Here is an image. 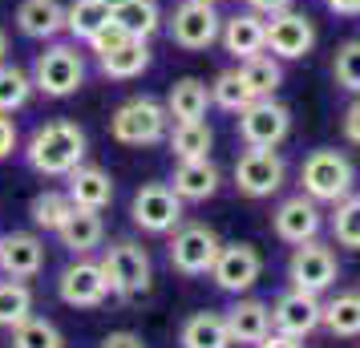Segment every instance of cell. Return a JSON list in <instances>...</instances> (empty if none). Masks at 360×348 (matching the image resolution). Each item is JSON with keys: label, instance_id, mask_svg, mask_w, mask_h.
I'll use <instances>...</instances> for the list:
<instances>
[{"label": "cell", "instance_id": "d4e9b609", "mask_svg": "<svg viewBox=\"0 0 360 348\" xmlns=\"http://www.w3.org/2000/svg\"><path fill=\"white\" fill-rule=\"evenodd\" d=\"M98 65H101V73H105L110 82H134V77H142V73L150 69V45L130 37L122 49L98 57Z\"/></svg>", "mask_w": 360, "mask_h": 348}, {"label": "cell", "instance_id": "52a82bcc", "mask_svg": "<svg viewBox=\"0 0 360 348\" xmlns=\"http://www.w3.org/2000/svg\"><path fill=\"white\" fill-rule=\"evenodd\" d=\"M166 33L186 53L211 49L214 41H219V33H223L219 4H207V0H182V4H174V13L166 20Z\"/></svg>", "mask_w": 360, "mask_h": 348}, {"label": "cell", "instance_id": "f35d334b", "mask_svg": "<svg viewBox=\"0 0 360 348\" xmlns=\"http://www.w3.org/2000/svg\"><path fill=\"white\" fill-rule=\"evenodd\" d=\"M126 41H130V33L122 29V20H117V17H110V20H105V25L98 29V33H94L89 41H85V45H89V53H94V57H105V53L122 49Z\"/></svg>", "mask_w": 360, "mask_h": 348}, {"label": "cell", "instance_id": "7402d4cb", "mask_svg": "<svg viewBox=\"0 0 360 348\" xmlns=\"http://www.w3.org/2000/svg\"><path fill=\"white\" fill-rule=\"evenodd\" d=\"M17 29L29 41H57L65 33V4L61 0H20Z\"/></svg>", "mask_w": 360, "mask_h": 348}, {"label": "cell", "instance_id": "4fadbf2b", "mask_svg": "<svg viewBox=\"0 0 360 348\" xmlns=\"http://www.w3.org/2000/svg\"><path fill=\"white\" fill-rule=\"evenodd\" d=\"M316 49V25L300 8L267 17V53L276 61H304Z\"/></svg>", "mask_w": 360, "mask_h": 348}, {"label": "cell", "instance_id": "d6a6232c", "mask_svg": "<svg viewBox=\"0 0 360 348\" xmlns=\"http://www.w3.org/2000/svg\"><path fill=\"white\" fill-rule=\"evenodd\" d=\"M33 316V288L25 280H0V328H17Z\"/></svg>", "mask_w": 360, "mask_h": 348}, {"label": "cell", "instance_id": "8992f818", "mask_svg": "<svg viewBox=\"0 0 360 348\" xmlns=\"http://www.w3.org/2000/svg\"><path fill=\"white\" fill-rule=\"evenodd\" d=\"M219 247H223V239L214 235V227L207 223H182L179 231H170V267L186 276V280H195V276H211L214 259H219Z\"/></svg>", "mask_w": 360, "mask_h": 348}, {"label": "cell", "instance_id": "9a60e30c", "mask_svg": "<svg viewBox=\"0 0 360 348\" xmlns=\"http://www.w3.org/2000/svg\"><path fill=\"white\" fill-rule=\"evenodd\" d=\"M324 320V299L311 296V292H300V288H288L283 296L271 304V328L283 332V336H311Z\"/></svg>", "mask_w": 360, "mask_h": 348}, {"label": "cell", "instance_id": "e575fe53", "mask_svg": "<svg viewBox=\"0 0 360 348\" xmlns=\"http://www.w3.org/2000/svg\"><path fill=\"white\" fill-rule=\"evenodd\" d=\"M211 101L219 105V110H227V114H239L247 101H255V94L247 89L243 73H239V65H235V69H223V73L211 82Z\"/></svg>", "mask_w": 360, "mask_h": 348}, {"label": "cell", "instance_id": "6da1fadb", "mask_svg": "<svg viewBox=\"0 0 360 348\" xmlns=\"http://www.w3.org/2000/svg\"><path fill=\"white\" fill-rule=\"evenodd\" d=\"M85 150H89V138H85L82 126L69 122V117H53V122H45L29 134L25 162L41 179H65L85 162Z\"/></svg>", "mask_w": 360, "mask_h": 348}, {"label": "cell", "instance_id": "9c48e42d", "mask_svg": "<svg viewBox=\"0 0 360 348\" xmlns=\"http://www.w3.org/2000/svg\"><path fill=\"white\" fill-rule=\"evenodd\" d=\"M235 186H239V195L247 199H271L283 179H288V162H283V154L279 150H267V146H247L239 158H235Z\"/></svg>", "mask_w": 360, "mask_h": 348}, {"label": "cell", "instance_id": "83f0119b", "mask_svg": "<svg viewBox=\"0 0 360 348\" xmlns=\"http://www.w3.org/2000/svg\"><path fill=\"white\" fill-rule=\"evenodd\" d=\"M320 328H328L332 336H340V340L360 336V292H336V296L324 304Z\"/></svg>", "mask_w": 360, "mask_h": 348}, {"label": "cell", "instance_id": "7bdbcfd3", "mask_svg": "<svg viewBox=\"0 0 360 348\" xmlns=\"http://www.w3.org/2000/svg\"><path fill=\"white\" fill-rule=\"evenodd\" d=\"M295 0H247V8L251 13H259V17H276V13H288Z\"/></svg>", "mask_w": 360, "mask_h": 348}, {"label": "cell", "instance_id": "8fae6325", "mask_svg": "<svg viewBox=\"0 0 360 348\" xmlns=\"http://www.w3.org/2000/svg\"><path fill=\"white\" fill-rule=\"evenodd\" d=\"M130 219L146 235H170L182 227V199L170 191V183H146L130 202Z\"/></svg>", "mask_w": 360, "mask_h": 348}, {"label": "cell", "instance_id": "7dc6e473", "mask_svg": "<svg viewBox=\"0 0 360 348\" xmlns=\"http://www.w3.org/2000/svg\"><path fill=\"white\" fill-rule=\"evenodd\" d=\"M101 4H105L110 13H117V8H122V4H130V0H101Z\"/></svg>", "mask_w": 360, "mask_h": 348}, {"label": "cell", "instance_id": "60d3db41", "mask_svg": "<svg viewBox=\"0 0 360 348\" xmlns=\"http://www.w3.org/2000/svg\"><path fill=\"white\" fill-rule=\"evenodd\" d=\"M344 138H348V142H352V146H360V98L352 101V105H348V110H344Z\"/></svg>", "mask_w": 360, "mask_h": 348}, {"label": "cell", "instance_id": "836d02e7", "mask_svg": "<svg viewBox=\"0 0 360 348\" xmlns=\"http://www.w3.org/2000/svg\"><path fill=\"white\" fill-rule=\"evenodd\" d=\"M336 211L328 219V227H332V239L340 243V247H352L360 251V195H344L340 202H332Z\"/></svg>", "mask_w": 360, "mask_h": 348}, {"label": "cell", "instance_id": "d6986e66", "mask_svg": "<svg viewBox=\"0 0 360 348\" xmlns=\"http://www.w3.org/2000/svg\"><path fill=\"white\" fill-rule=\"evenodd\" d=\"M69 186L65 195L73 199V207L82 211H105L114 202V174L105 166H94V162H82L73 174H65Z\"/></svg>", "mask_w": 360, "mask_h": 348}, {"label": "cell", "instance_id": "c3c4849f", "mask_svg": "<svg viewBox=\"0 0 360 348\" xmlns=\"http://www.w3.org/2000/svg\"><path fill=\"white\" fill-rule=\"evenodd\" d=\"M207 4H223V0H207Z\"/></svg>", "mask_w": 360, "mask_h": 348}, {"label": "cell", "instance_id": "f546056e", "mask_svg": "<svg viewBox=\"0 0 360 348\" xmlns=\"http://www.w3.org/2000/svg\"><path fill=\"white\" fill-rule=\"evenodd\" d=\"M110 17H114V13H110L101 0H73V4H65V33L85 45Z\"/></svg>", "mask_w": 360, "mask_h": 348}, {"label": "cell", "instance_id": "277c9868", "mask_svg": "<svg viewBox=\"0 0 360 348\" xmlns=\"http://www.w3.org/2000/svg\"><path fill=\"white\" fill-rule=\"evenodd\" d=\"M98 264H101V271H105V283H110L114 296L138 299V296L150 292L154 267H150V251L142 247L138 239H114Z\"/></svg>", "mask_w": 360, "mask_h": 348}, {"label": "cell", "instance_id": "2e32d148", "mask_svg": "<svg viewBox=\"0 0 360 348\" xmlns=\"http://www.w3.org/2000/svg\"><path fill=\"white\" fill-rule=\"evenodd\" d=\"M271 227H276V235L283 239V243H308V239H316L320 235V227H324V215H320V202L308 199L304 191L300 195H292V199H283L276 207V215H271Z\"/></svg>", "mask_w": 360, "mask_h": 348}, {"label": "cell", "instance_id": "d590c367", "mask_svg": "<svg viewBox=\"0 0 360 348\" xmlns=\"http://www.w3.org/2000/svg\"><path fill=\"white\" fill-rule=\"evenodd\" d=\"M69 211H73V199H69L65 191H41L29 202V219H33L41 231H57L69 219Z\"/></svg>", "mask_w": 360, "mask_h": 348}, {"label": "cell", "instance_id": "4dcf8cb0", "mask_svg": "<svg viewBox=\"0 0 360 348\" xmlns=\"http://www.w3.org/2000/svg\"><path fill=\"white\" fill-rule=\"evenodd\" d=\"M122 20V29L134 37V41H150V37L162 29V8H158V0H130V4H122L114 13Z\"/></svg>", "mask_w": 360, "mask_h": 348}, {"label": "cell", "instance_id": "30bf717a", "mask_svg": "<svg viewBox=\"0 0 360 348\" xmlns=\"http://www.w3.org/2000/svg\"><path fill=\"white\" fill-rule=\"evenodd\" d=\"M288 280L300 292H311V296H324L332 283L340 280V259L336 251L320 243V239H308V243H295L292 259H288Z\"/></svg>", "mask_w": 360, "mask_h": 348}, {"label": "cell", "instance_id": "b9f144b4", "mask_svg": "<svg viewBox=\"0 0 360 348\" xmlns=\"http://www.w3.org/2000/svg\"><path fill=\"white\" fill-rule=\"evenodd\" d=\"M101 348H146V340H142L138 332H110V336L101 340Z\"/></svg>", "mask_w": 360, "mask_h": 348}, {"label": "cell", "instance_id": "bcb514c9", "mask_svg": "<svg viewBox=\"0 0 360 348\" xmlns=\"http://www.w3.org/2000/svg\"><path fill=\"white\" fill-rule=\"evenodd\" d=\"M0 61H8V33L0 29Z\"/></svg>", "mask_w": 360, "mask_h": 348}, {"label": "cell", "instance_id": "f6af8a7d", "mask_svg": "<svg viewBox=\"0 0 360 348\" xmlns=\"http://www.w3.org/2000/svg\"><path fill=\"white\" fill-rule=\"evenodd\" d=\"M324 4L336 17H360V0H324Z\"/></svg>", "mask_w": 360, "mask_h": 348}, {"label": "cell", "instance_id": "5b68a950", "mask_svg": "<svg viewBox=\"0 0 360 348\" xmlns=\"http://www.w3.org/2000/svg\"><path fill=\"white\" fill-rule=\"evenodd\" d=\"M352 183H356V166L340 150H311L300 166V186L316 202H340L344 195H352Z\"/></svg>", "mask_w": 360, "mask_h": 348}, {"label": "cell", "instance_id": "3957f363", "mask_svg": "<svg viewBox=\"0 0 360 348\" xmlns=\"http://www.w3.org/2000/svg\"><path fill=\"white\" fill-rule=\"evenodd\" d=\"M170 134V114L154 98H130L110 114V138L122 146H158Z\"/></svg>", "mask_w": 360, "mask_h": 348}, {"label": "cell", "instance_id": "5bb4252c", "mask_svg": "<svg viewBox=\"0 0 360 348\" xmlns=\"http://www.w3.org/2000/svg\"><path fill=\"white\" fill-rule=\"evenodd\" d=\"M57 296H61V304H69V308H101V304L110 299V283H105L101 264H94L89 255H77V259L61 271Z\"/></svg>", "mask_w": 360, "mask_h": 348}, {"label": "cell", "instance_id": "ffe728a7", "mask_svg": "<svg viewBox=\"0 0 360 348\" xmlns=\"http://www.w3.org/2000/svg\"><path fill=\"white\" fill-rule=\"evenodd\" d=\"M227 332H231V344H259L263 336L271 332V304H263V299H251V296H239L231 304L227 312Z\"/></svg>", "mask_w": 360, "mask_h": 348}, {"label": "cell", "instance_id": "f1b7e54d", "mask_svg": "<svg viewBox=\"0 0 360 348\" xmlns=\"http://www.w3.org/2000/svg\"><path fill=\"white\" fill-rule=\"evenodd\" d=\"M239 73L255 98H276V89L283 85V61H276L271 53H255V57L239 61Z\"/></svg>", "mask_w": 360, "mask_h": 348}, {"label": "cell", "instance_id": "44dd1931", "mask_svg": "<svg viewBox=\"0 0 360 348\" xmlns=\"http://www.w3.org/2000/svg\"><path fill=\"white\" fill-rule=\"evenodd\" d=\"M219 183H223V174H219V166H214L211 158H186V162H179L174 174H170V191H174L182 202L214 199Z\"/></svg>", "mask_w": 360, "mask_h": 348}, {"label": "cell", "instance_id": "603a6c76", "mask_svg": "<svg viewBox=\"0 0 360 348\" xmlns=\"http://www.w3.org/2000/svg\"><path fill=\"white\" fill-rule=\"evenodd\" d=\"M166 114L170 122H202L207 105H211V85L198 82V77H179V82L166 89Z\"/></svg>", "mask_w": 360, "mask_h": 348}, {"label": "cell", "instance_id": "7c38bea8", "mask_svg": "<svg viewBox=\"0 0 360 348\" xmlns=\"http://www.w3.org/2000/svg\"><path fill=\"white\" fill-rule=\"evenodd\" d=\"M263 276V255L251 243H223L219 247V259L211 267V280L219 292H227V296H243L251 292Z\"/></svg>", "mask_w": 360, "mask_h": 348}, {"label": "cell", "instance_id": "4316f807", "mask_svg": "<svg viewBox=\"0 0 360 348\" xmlns=\"http://www.w3.org/2000/svg\"><path fill=\"white\" fill-rule=\"evenodd\" d=\"M170 142V154L186 162V158H211V146H214V130L207 122H174V130L166 134Z\"/></svg>", "mask_w": 360, "mask_h": 348}, {"label": "cell", "instance_id": "ac0fdd59", "mask_svg": "<svg viewBox=\"0 0 360 348\" xmlns=\"http://www.w3.org/2000/svg\"><path fill=\"white\" fill-rule=\"evenodd\" d=\"M45 267V239L33 231L0 235V271L8 280H33Z\"/></svg>", "mask_w": 360, "mask_h": 348}, {"label": "cell", "instance_id": "74e56055", "mask_svg": "<svg viewBox=\"0 0 360 348\" xmlns=\"http://www.w3.org/2000/svg\"><path fill=\"white\" fill-rule=\"evenodd\" d=\"M332 82L360 98V37L356 41H344L336 49V57H332Z\"/></svg>", "mask_w": 360, "mask_h": 348}, {"label": "cell", "instance_id": "ba28073f", "mask_svg": "<svg viewBox=\"0 0 360 348\" xmlns=\"http://www.w3.org/2000/svg\"><path fill=\"white\" fill-rule=\"evenodd\" d=\"M235 126H239V138H243V146H267V150H279L288 142V134H292V110L276 98H255L247 101L239 117H235Z\"/></svg>", "mask_w": 360, "mask_h": 348}, {"label": "cell", "instance_id": "484cf974", "mask_svg": "<svg viewBox=\"0 0 360 348\" xmlns=\"http://www.w3.org/2000/svg\"><path fill=\"white\" fill-rule=\"evenodd\" d=\"M182 348H231V332L227 320L219 312H195L179 332Z\"/></svg>", "mask_w": 360, "mask_h": 348}, {"label": "cell", "instance_id": "cb8c5ba5", "mask_svg": "<svg viewBox=\"0 0 360 348\" xmlns=\"http://www.w3.org/2000/svg\"><path fill=\"white\" fill-rule=\"evenodd\" d=\"M61 235V243H65L73 255H94L101 247V239H105V223H101V211H82V207H73L69 219L57 227Z\"/></svg>", "mask_w": 360, "mask_h": 348}, {"label": "cell", "instance_id": "e0dca14e", "mask_svg": "<svg viewBox=\"0 0 360 348\" xmlns=\"http://www.w3.org/2000/svg\"><path fill=\"white\" fill-rule=\"evenodd\" d=\"M219 45H223L235 61H247V57H255V53H267V17L251 13V8L223 17Z\"/></svg>", "mask_w": 360, "mask_h": 348}, {"label": "cell", "instance_id": "ee69618b", "mask_svg": "<svg viewBox=\"0 0 360 348\" xmlns=\"http://www.w3.org/2000/svg\"><path fill=\"white\" fill-rule=\"evenodd\" d=\"M255 348H304V340H300V336H283V332H267V336H263L259 344Z\"/></svg>", "mask_w": 360, "mask_h": 348}, {"label": "cell", "instance_id": "ab89813d", "mask_svg": "<svg viewBox=\"0 0 360 348\" xmlns=\"http://www.w3.org/2000/svg\"><path fill=\"white\" fill-rule=\"evenodd\" d=\"M13 150H17V122H13V114H0V162Z\"/></svg>", "mask_w": 360, "mask_h": 348}, {"label": "cell", "instance_id": "1f68e13d", "mask_svg": "<svg viewBox=\"0 0 360 348\" xmlns=\"http://www.w3.org/2000/svg\"><path fill=\"white\" fill-rule=\"evenodd\" d=\"M29 98H33V77H29V69L13 65V61H0V114L25 110Z\"/></svg>", "mask_w": 360, "mask_h": 348}, {"label": "cell", "instance_id": "7a4b0ae2", "mask_svg": "<svg viewBox=\"0 0 360 348\" xmlns=\"http://www.w3.org/2000/svg\"><path fill=\"white\" fill-rule=\"evenodd\" d=\"M29 77H33V89L45 98H73L85 85V57L77 41H49L37 53Z\"/></svg>", "mask_w": 360, "mask_h": 348}, {"label": "cell", "instance_id": "8d00e7d4", "mask_svg": "<svg viewBox=\"0 0 360 348\" xmlns=\"http://www.w3.org/2000/svg\"><path fill=\"white\" fill-rule=\"evenodd\" d=\"M13 348H65L61 328L45 316H29L13 328Z\"/></svg>", "mask_w": 360, "mask_h": 348}]
</instances>
